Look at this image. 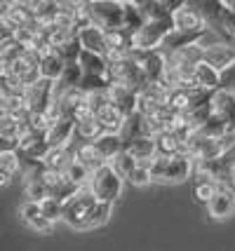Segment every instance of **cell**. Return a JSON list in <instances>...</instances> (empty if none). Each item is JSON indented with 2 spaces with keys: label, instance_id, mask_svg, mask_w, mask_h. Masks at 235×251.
<instances>
[{
  "label": "cell",
  "instance_id": "14",
  "mask_svg": "<svg viewBox=\"0 0 235 251\" xmlns=\"http://www.w3.org/2000/svg\"><path fill=\"white\" fill-rule=\"evenodd\" d=\"M73 136H76V120H71V118H59L56 122L50 125V129L45 134L50 148H68Z\"/></svg>",
  "mask_w": 235,
  "mask_h": 251
},
{
  "label": "cell",
  "instance_id": "42",
  "mask_svg": "<svg viewBox=\"0 0 235 251\" xmlns=\"http://www.w3.org/2000/svg\"><path fill=\"white\" fill-rule=\"evenodd\" d=\"M219 92H231L235 94V64L221 71V89Z\"/></svg>",
  "mask_w": 235,
  "mask_h": 251
},
{
  "label": "cell",
  "instance_id": "25",
  "mask_svg": "<svg viewBox=\"0 0 235 251\" xmlns=\"http://www.w3.org/2000/svg\"><path fill=\"white\" fill-rule=\"evenodd\" d=\"M157 146V157H174V155H183V143L177 134L172 131H162L160 136H156Z\"/></svg>",
  "mask_w": 235,
  "mask_h": 251
},
{
  "label": "cell",
  "instance_id": "36",
  "mask_svg": "<svg viewBox=\"0 0 235 251\" xmlns=\"http://www.w3.org/2000/svg\"><path fill=\"white\" fill-rule=\"evenodd\" d=\"M111 167H113V169H115V172H118L120 176H123V178H127V176H130V174H132V172L136 169V167H139V162H136V160H134V157H132L130 153H127V151H123L120 155H115V157H113Z\"/></svg>",
  "mask_w": 235,
  "mask_h": 251
},
{
  "label": "cell",
  "instance_id": "2",
  "mask_svg": "<svg viewBox=\"0 0 235 251\" xmlns=\"http://www.w3.org/2000/svg\"><path fill=\"white\" fill-rule=\"evenodd\" d=\"M87 14L94 26H99L104 31H120L125 28V2L115 0H94L85 2Z\"/></svg>",
  "mask_w": 235,
  "mask_h": 251
},
{
  "label": "cell",
  "instance_id": "10",
  "mask_svg": "<svg viewBox=\"0 0 235 251\" xmlns=\"http://www.w3.org/2000/svg\"><path fill=\"white\" fill-rule=\"evenodd\" d=\"M169 94H172V89L165 87V85H156V82L146 85V87L139 92L136 113H139V115H144V118L156 115L162 106H167L169 103Z\"/></svg>",
  "mask_w": 235,
  "mask_h": 251
},
{
  "label": "cell",
  "instance_id": "28",
  "mask_svg": "<svg viewBox=\"0 0 235 251\" xmlns=\"http://www.w3.org/2000/svg\"><path fill=\"white\" fill-rule=\"evenodd\" d=\"M76 136L80 139V143H94L99 136H104V129H101L99 120L92 115V118L76 122Z\"/></svg>",
  "mask_w": 235,
  "mask_h": 251
},
{
  "label": "cell",
  "instance_id": "11",
  "mask_svg": "<svg viewBox=\"0 0 235 251\" xmlns=\"http://www.w3.org/2000/svg\"><path fill=\"white\" fill-rule=\"evenodd\" d=\"M207 31H209V28H207ZM207 31H177V28H174V31L165 38V43H162L160 50H162L165 54H174V52H181V50L202 45Z\"/></svg>",
  "mask_w": 235,
  "mask_h": 251
},
{
  "label": "cell",
  "instance_id": "19",
  "mask_svg": "<svg viewBox=\"0 0 235 251\" xmlns=\"http://www.w3.org/2000/svg\"><path fill=\"white\" fill-rule=\"evenodd\" d=\"M205 61L209 66H214V68L221 73V71H226L228 66L235 64V47L233 45H226V43L207 47V50H205Z\"/></svg>",
  "mask_w": 235,
  "mask_h": 251
},
{
  "label": "cell",
  "instance_id": "5",
  "mask_svg": "<svg viewBox=\"0 0 235 251\" xmlns=\"http://www.w3.org/2000/svg\"><path fill=\"white\" fill-rule=\"evenodd\" d=\"M99 200L94 197L90 188H82L73 200H68L64 204V223H68L71 228L76 230H85V223H87V216H90L92 207L97 204Z\"/></svg>",
  "mask_w": 235,
  "mask_h": 251
},
{
  "label": "cell",
  "instance_id": "16",
  "mask_svg": "<svg viewBox=\"0 0 235 251\" xmlns=\"http://www.w3.org/2000/svg\"><path fill=\"white\" fill-rule=\"evenodd\" d=\"M125 151L132 155L139 164H146V167H151V164H153V160L157 157L156 139H151V136H139V139L127 141V143H125Z\"/></svg>",
  "mask_w": 235,
  "mask_h": 251
},
{
  "label": "cell",
  "instance_id": "23",
  "mask_svg": "<svg viewBox=\"0 0 235 251\" xmlns=\"http://www.w3.org/2000/svg\"><path fill=\"white\" fill-rule=\"evenodd\" d=\"M94 148L99 151L101 157H104L106 162L111 164L113 157L125 151V139L120 134H104V136H99V139L94 141Z\"/></svg>",
  "mask_w": 235,
  "mask_h": 251
},
{
  "label": "cell",
  "instance_id": "27",
  "mask_svg": "<svg viewBox=\"0 0 235 251\" xmlns=\"http://www.w3.org/2000/svg\"><path fill=\"white\" fill-rule=\"evenodd\" d=\"M22 157L19 153H0V183L10 186L12 176L22 172Z\"/></svg>",
  "mask_w": 235,
  "mask_h": 251
},
{
  "label": "cell",
  "instance_id": "44",
  "mask_svg": "<svg viewBox=\"0 0 235 251\" xmlns=\"http://www.w3.org/2000/svg\"><path fill=\"white\" fill-rule=\"evenodd\" d=\"M226 157H228V160L235 164V148H233V151H228V153H226Z\"/></svg>",
  "mask_w": 235,
  "mask_h": 251
},
{
  "label": "cell",
  "instance_id": "21",
  "mask_svg": "<svg viewBox=\"0 0 235 251\" xmlns=\"http://www.w3.org/2000/svg\"><path fill=\"white\" fill-rule=\"evenodd\" d=\"M73 157H76L82 167H87L92 174H94V172H99L101 167H106V164H108L104 157H101L99 151L94 148V143H78V146H76V151H73Z\"/></svg>",
  "mask_w": 235,
  "mask_h": 251
},
{
  "label": "cell",
  "instance_id": "13",
  "mask_svg": "<svg viewBox=\"0 0 235 251\" xmlns=\"http://www.w3.org/2000/svg\"><path fill=\"white\" fill-rule=\"evenodd\" d=\"M108 97H111V103L123 113L125 118H132L136 113V103H139V92L136 89L113 82L111 89H108Z\"/></svg>",
  "mask_w": 235,
  "mask_h": 251
},
{
  "label": "cell",
  "instance_id": "9",
  "mask_svg": "<svg viewBox=\"0 0 235 251\" xmlns=\"http://www.w3.org/2000/svg\"><path fill=\"white\" fill-rule=\"evenodd\" d=\"M54 85L52 80H45L40 77L35 85L26 87V106H28V113H50L52 106H54Z\"/></svg>",
  "mask_w": 235,
  "mask_h": 251
},
{
  "label": "cell",
  "instance_id": "31",
  "mask_svg": "<svg viewBox=\"0 0 235 251\" xmlns=\"http://www.w3.org/2000/svg\"><path fill=\"white\" fill-rule=\"evenodd\" d=\"M219 193V183H214L209 178H202L198 176V181H195V186H193V197H195V202H200V204H209L214 197Z\"/></svg>",
  "mask_w": 235,
  "mask_h": 251
},
{
  "label": "cell",
  "instance_id": "26",
  "mask_svg": "<svg viewBox=\"0 0 235 251\" xmlns=\"http://www.w3.org/2000/svg\"><path fill=\"white\" fill-rule=\"evenodd\" d=\"M73 162V151L71 148H52L50 153H47V157L43 160V164H45V169H50V172H66V167Z\"/></svg>",
  "mask_w": 235,
  "mask_h": 251
},
{
  "label": "cell",
  "instance_id": "38",
  "mask_svg": "<svg viewBox=\"0 0 235 251\" xmlns=\"http://www.w3.org/2000/svg\"><path fill=\"white\" fill-rule=\"evenodd\" d=\"M40 207H43V216L50 219L52 223L64 221V202H59V200H54V197H47Z\"/></svg>",
  "mask_w": 235,
  "mask_h": 251
},
{
  "label": "cell",
  "instance_id": "4",
  "mask_svg": "<svg viewBox=\"0 0 235 251\" xmlns=\"http://www.w3.org/2000/svg\"><path fill=\"white\" fill-rule=\"evenodd\" d=\"M123 181H125L123 176L118 174L111 164H106V167H101L99 172L92 174V181L87 188L94 193V197H97L99 202L113 204V202L120 197V193H123Z\"/></svg>",
  "mask_w": 235,
  "mask_h": 251
},
{
  "label": "cell",
  "instance_id": "7",
  "mask_svg": "<svg viewBox=\"0 0 235 251\" xmlns=\"http://www.w3.org/2000/svg\"><path fill=\"white\" fill-rule=\"evenodd\" d=\"M214 110H216V115L226 125V134L221 136V146L228 153V151L235 148V94H231V92H216Z\"/></svg>",
  "mask_w": 235,
  "mask_h": 251
},
{
  "label": "cell",
  "instance_id": "35",
  "mask_svg": "<svg viewBox=\"0 0 235 251\" xmlns=\"http://www.w3.org/2000/svg\"><path fill=\"white\" fill-rule=\"evenodd\" d=\"M195 134H200V136H205V139H221V136L226 134V125H224V120L214 113L212 118L207 120V125H202Z\"/></svg>",
  "mask_w": 235,
  "mask_h": 251
},
{
  "label": "cell",
  "instance_id": "15",
  "mask_svg": "<svg viewBox=\"0 0 235 251\" xmlns=\"http://www.w3.org/2000/svg\"><path fill=\"white\" fill-rule=\"evenodd\" d=\"M207 211L209 216L216 221H224L228 216H233L235 211V190L231 186H219V193L212 202L207 204Z\"/></svg>",
  "mask_w": 235,
  "mask_h": 251
},
{
  "label": "cell",
  "instance_id": "40",
  "mask_svg": "<svg viewBox=\"0 0 235 251\" xmlns=\"http://www.w3.org/2000/svg\"><path fill=\"white\" fill-rule=\"evenodd\" d=\"M43 216V207L38 204V202H31V200H26L22 204V219L24 223H31V221L40 219Z\"/></svg>",
  "mask_w": 235,
  "mask_h": 251
},
{
  "label": "cell",
  "instance_id": "43",
  "mask_svg": "<svg viewBox=\"0 0 235 251\" xmlns=\"http://www.w3.org/2000/svg\"><path fill=\"white\" fill-rule=\"evenodd\" d=\"M231 188L235 190V164H233V169H231Z\"/></svg>",
  "mask_w": 235,
  "mask_h": 251
},
{
  "label": "cell",
  "instance_id": "29",
  "mask_svg": "<svg viewBox=\"0 0 235 251\" xmlns=\"http://www.w3.org/2000/svg\"><path fill=\"white\" fill-rule=\"evenodd\" d=\"M139 10L144 12L146 22H160V19H172L174 17L167 10L165 0H139Z\"/></svg>",
  "mask_w": 235,
  "mask_h": 251
},
{
  "label": "cell",
  "instance_id": "39",
  "mask_svg": "<svg viewBox=\"0 0 235 251\" xmlns=\"http://www.w3.org/2000/svg\"><path fill=\"white\" fill-rule=\"evenodd\" d=\"M127 181L132 183V186H148L151 181H153V172H151V167H146V164H139L132 174L127 176Z\"/></svg>",
  "mask_w": 235,
  "mask_h": 251
},
{
  "label": "cell",
  "instance_id": "8",
  "mask_svg": "<svg viewBox=\"0 0 235 251\" xmlns=\"http://www.w3.org/2000/svg\"><path fill=\"white\" fill-rule=\"evenodd\" d=\"M132 59L144 68L148 82L160 85V82L165 80V75H167L169 61H167V54H165L162 50H153V52H139V50H132Z\"/></svg>",
  "mask_w": 235,
  "mask_h": 251
},
{
  "label": "cell",
  "instance_id": "34",
  "mask_svg": "<svg viewBox=\"0 0 235 251\" xmlns=\"http://www.w3.org/2000/svg\"><path fill=\"white\" fill-rule=\"evenodd\" d=\"M146 118L144 115H139V113H134L132 118H127L125 120V127L123 131H120V136L125 139V143L132 141V139H139V136H146Z\"/></svg>",
  "mask_w": 235,
  "mask_h": 251
},
{
  "label": "cell",
  "instance_id": "30",
  "mask_svg": "<svg viewBox=\"0 0 235 251\" xmlns=\"http://www.w3.org/2000/svg\"><path fill=\"white\" fill-rule=\"evenodd\" d=\"M111 214H113V204H108V202H97V204L92 207L90 216H87L85 230H94V228L106 226V223H108V219H111Z\"/></svg>",
  "mask_w": 235,
  "mask_h": 251
},
{
  "label": "cell",
  "instance_id": "18",
  "mask_svg": "<svg viewBox=\"0 0 235 251\" xmlns=\"http://www.w3.org/2000/svg\"><path fill=\"white\" fill-rule=\"evenodd\" d=\"M78 64L82 68L85 75H94V77H111V64L108 59L101 54H94V52H80Z\"/></svg>",
  "mask_w": 235,
  "mask_h": 251
},
{
  "label": "cell",
  "instance_id": "32",
  "mask_svg": "<svg viewBox=\"0 0 235 251\" xmlns=\"http://www.w3.org/2000/svg\"><path fill=\"white\" fill-rule=\"evenodd\" d=\"M64 174H66L68 181H71V183H76L80 190H82V188H87L90 186V181H92V172L87 169V167H82L76 157H73V162L66 167V172H64Z\"/></svg>",
  "mask_w": 235,
  "mask_h": 251
},
{
  "label": "cell",
  "instance_id": "45",
  "mask_svg": "<svg viewBox=\"0 0 235 251\" xmlns=\"http://www.w3.org/2000/svg\"><path fill=\"white\" fill-rule=\"evenodd\" d=\"M226 7H228V10L235 14V0H228V2H226Z\"/></svg>",
  "mask_w": 235,
  "mask_h": 251
},
{
  "label": "cell",
  "instance_id": "24",
  "mask_svg": "<svg viewBox=\"0 0 235 251\" xmlns=\"http://www.w3.org/2000/svg\"><path fill=\"white\" fill-rule=\"evenodd\" d=\"M94 118L99 120L104 134H120V131H123V127H125V120H127L123 113L113 106V103H111V106H106L101 113H97Z\"/></svg>",
  "mask_w": 235,
  "mask_h": 251
},
{
  "label": "cell",
  "instance_id": "3",
  "mask_svg": "<svg viewBox=\"0 0 235 251\" xmlns=\"http://www.w3.org/2000/svg\"><path fill=\"white\" fill-rule=\"evenodd\" d=\"M172 31H174V17L172 19H160V22H146L144 28L132 35V50H139V52L160 50L165 38Z\"/></svg>",
  "mask_w": 235,
  "mask_h": 251
},
{
  "label": "cell",
  "instance_id": "12",
  "mask_svg": "<svg viewBox=\"0 0 235 251\" xmlns=\"http://www.w3.org/2000/svg\"><path fill=\"white\" fill-rule=\"evenodd\" d=\"M174 28L177 31H207V19L202 17L198 2H186L179 12H174Z\"/></svg>",
  "mask_w": 235,
  "mask_h": 251
},
{
  "label": "cell",
  "instance_id": "1",
  "mask_svg": "<svg viewBox=\"0 0 235 251\" xmlns=\"http://www.w3.org/2000/svg\"><path fill=\"white\" fill-rule=\"evenodd\" d=\"M153 181L160 183H181L195 172V160L190 155H174V157H156L151 164Z\"/></svg>",
  "mask_w": 235,
  "mask_h": 251
},
{
  "label": "cell",
  "instance_id": "6",
  "mask_svg": "<svg viewBox=\"0 0 235 251\" xmlns=\"http://www.w3.org/2000/svg\"><path fill=\"white\" fill-rule=\"evenodd\" d=\"M111 80L118 82V85L136 89V92H141L146 85H151L148 77H146V73H144V68L132 59V54L127 56V59H123V61L111 64Z\"/></svg>",
  "mask_w": 235,
  "mask_h": 251
},
{
  "label": "cell",
  "instance_id": "20",
  "mask_svg": "<svg viewBox=\"0 0 235 251\" xmlns=\"http://www.w3.org/2000/svg\"><path fill=\"white\" fill-rule=\"evenodd\" d=\"M193 75H195V82H198V89L214 92V94L221 89V73H219L214 66L207 64V61H202V64L195 66Z\"/></svg>",
  "mask_w": 235,
  "mask_h": 251
},
{
  "label": "cell",
  "instance_id": "17",
  "mask_svg": "<svg viewBox=\"0 0 235 251\" xmlns=\"http://www.w3.org/2000/svg\"><path fill=\"white\" fill-rule=\"evenodd\" d=\"M78 38H80V45L85 52H94V54H101L106 56L108 54V40H106V31L99 28V26H87L78 31Z\"/></svg>",
  "mask_w": 235,
  "mask_h": 251
},
{
  "label": "cell",
  "instance_id": "22",
  "mask_svg": "<svg viewBox=\"0 0 235 251\" xmlns=\"http://www.w3.org/2000/svg\"><path fill=\"white\" fill-rule=\"evenodd\" d=\"M66 66H68V61L61 56V52H59V50H54V52H50L47 56H43V59H40V77L56 82L59 77L64 75Z\"/></svg>",
  "mask_w": 235,
  "mask_h": 251
},
{
  "label": "cell",
  "instance_id": "33",
  "mask_svg": "<svg viewBox=\"0 0 235 251\" xmlns=\"http://www.w3.org/2000/svg\"><path fill=\"white\" fill-rule=\"evenodd\" d=\"M146 26L144 12L139 10V2H125V28L130 33L141 31Z\"/></svg>",
  "mask_w": 235,
  "mask_h": 251
},
{
  "label": "cell",
  "instance_id": "41",
  "mask_svg": "<svg viewBox=\"0 0 235 251\" xmlns=\"http://www.w3.org/2000/svg\"><path fill=\"white\" fill-rule=\"evenodd\" d=\"M26 226L33 230V232H38V235H52V230H54V223L50 219H45V216L31 221V223H26Z\"/></svg>",
  "mask_w": 235,
  "mask_h": 251
},
{
  "label": "cell",
  "instance_id": "37",
  "mask_svg": "<svg viewBox=\"0 0 235 251\" xmlns=\"http://www.w3.org/2000/svg\"><path fill=\"white\" fill-rule=\"evenodd\" d=\"M26 195H28V200L31 202H38V204H43L50 195V188L40 181V178H28V183H26Z\"/></svg>",
  "mask_w": 235,
  "mask_h": 251
}]
</instances>
